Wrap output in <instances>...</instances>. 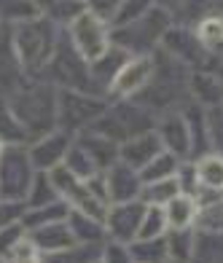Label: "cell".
Segmentation results:
<instances>
[{
  "instance_id": "6da1fadb",
  "label": "cell",
  "mask_w": 223,
  "mask_h": 263,
  "mask_svg": "<svg viewBox=\"0 0 223 263\" xmlns=\"http://www.w3.org/2000/svg\"><path fill=\"white\" fill-rule=\"evenodd\" d=\"M3 102L14 113L16 121L25 126V132L30 135V142L41 140L43 135L57 129V89L51 83L32 78Z\"/></svg>"
},
{
  "instance_id": "7a4b0ae2",
  "label": "cell",
  "mask_w": 223,
  "mask_h": 263,
  "mask_svg": "<svg viewBox=\"0 0 223 263\" xmlns=\"http://www.w3.org/2000/svg\"><path fill=\"white\" fill-rule=\"evenodd\" d=\"M60 35L62 30L51 25L46 16L11 30V43H14V51L30 81L41 78V73L46 70V65H49V59L57 49V43H60Z\"/></svg>"
},
{
  "instance_id": "3957f363",
  "label": "cell",
  "mask_w": 223,
  "mask_h": 263,
  "mask_svg": "<svg viewBox=\"0 0 223 263\" xmlns=\"http://www.w3.org/2000/svg\"><path fill=\"white\" fill-rule=\"evenodd\" d=\"M175 25L172 14L167 6L154 3L135 25H126L119 30H110V43L124 49L129 57H148L159 51V46L164 41V35L170 32V27Z\"/></svg>"
},
{
  "instance_id": "277c9868",
  "label": "cell",
  "mask_w": 223,
  "mask_h": 263,
  "mask_svg": "<svg viewBox=\"0 0 223 263\" xmlns=\"http://www.w3.org/2000/svg\"><path fill=\"white\" fill-rule=\"evenodd\" d=\"M41 81L51 83L57 91H81V94H95V97H102L97 91L95 81H91L89 73V62L78 57V51L73 49V43L67 41V32L62 30L60 43L49 59V65L41 73ZM108 100V97H105Z\"/></svg>"
},
{
  "instance_id": "5b68a950",
  "label": "cell",
  "mask_w": 223,
  "mask_h": 263,
  "mask_svg": "<svg viewBox=\"0 0 223 263\" xmlns=\"http://www.w3.org/2000/svg\"><path fill=\"white\" fill-rule=\"evenodd\" d=\"M154 129H156L154 113L145 110L143 105H137L135 100H121V102H110L105 116L89 132H97L100 137L116 142V145H124L126 140L154 132Z\"/></svg>"
},
{
  "instance_id": "8992f818",
  "label": "cell",
  "mask_w": 223,
  "mask_h": 263,
  "mask_svg": "<svg viewBox=\"0 0 223 263\" xmlns=\"http://www.w3.org/2000/svg\"><path fill=\"white\" fill-rule=\"evenodd\" d=\"M110 100L95 97V94L81 91H57V129L67 135H81L89 132L108 110Z\"/></svg>"
},
{
  "instance_id": "52a82bcc",
  "label": "cell",
  "mask_w": 223,
  "mask_h": 263,
  "mask_svg": "<svg viewBox=\"0 0 223 263\" xmlns=\"http://www.w3.org/2000/svg\"><path fill=\"white\" fill-rule=\"evenodd\" d=\"M65 32H67V41L73 43V49L78 51V57L89 65L110 49V27L100 22L95 14H89V6Z\"/></svg>"
},
{
  "instance_id": "ba28073f",
  "label": "cell",
  "mask_w": 223,
  "mask_h": 263,
  "mask_svg": "<svg viewBox=\"0 0 223 263\" xmlns=\"http://www.w3.org/2000/svg\"><path fill=\"white\" fill-rule=\"evenodd\" d=\"M35 170L30 164L27 148H6L0 153V199L25 201Z\"/></svg>"
},
{
  "instance_id": "9c48e42d",
  "label": "cell",
  "mask_w": 223,
  "mask_h": 263,
  "mask_svg": "<svg viewBox=\"0 0 223 263\" xmlns=\"http://www.w3.org/2000/svg\"><path fill=\"white\" fill-rule=\"evenodd\" d=\"M156 54V51H154ZM132 57L129 62L121 67V73L116 76L113 86L108 91L110 102H121V100H137L140 94L148 89V83L154 81L156 73V57Z\"/></svg>"
},
{
  "instance_id": "30bf717a",
  "label": "cell",
  "mask_w": 223,
  "mask_h": 263,
  "mask_svg": "<svg viewBox=\"0 0 223 263\" xmlns=\"http://www.w3.org/2000/svg\"><path fill=\"white\" fill-rule=\"evenodd\" d=\"M73 135H67L62 129H54L49 135H43L41 140H32L27 145V156H30V164L35 172H54L57 166L65 164V156L67 151L73 148Z\"/></svg>"
},
{
  "instance_id": "8fae6325",
  "label": "cell",
  "mask_w": 223,
  "mask_h": 263,
  "mask_svg": "<svg viewBox=\"0 0 223 263\" xmlns=\"http://www.w3.org/2000/svg\"><path fill=\"white\" fill-rule=\"evenodd\" d=\"M159 49L167 57H172L175 62H180L183 67H196V70H202V62H207V57H210L202 46H199L194 30L183 27V25L180 27L172 25L170 32L164 35V41H161Z\"/></svg>"
},
{
  "instance_id": "7c38bea8",
  "label": "cell",
  "mask_w": 223,
  "mask_h": 263,
  "mask_svg": "<svg viewBox=\"0 0 223 263\" xmlns=\"http://www.w3.org/2000/svg\"><path fill=\"white\" fill-rule=\"evenodd\" d=\"M143 215H145V204H143V201L110 204L108 207V218H105V231H108V239H110V242H119V245H132L137 239Z\"/></svg>"
},
{
  "instance_id": "4fadbf2b",
  "label": "cell",
  "mask_w": 223,
  "mask_h": 263,
  "mask_svg": "<svg viewBox=\"0 0 223 263\" xmlns=\"http://www.w3.org/2000/svg\"><path fill=\"white\" fill-rule=\"evenodd\" d=\"M102 180H105L108 204H129V201H140L143 180H140V172L129 170L126 164L116 161L108 172H102Z\"/></svg>"
},
{
  "instance_id": "5bb4252c",
  "label": "cell",
  "mask_w": 223,
  "mask_h": 263,
  "mask_svg": "<svg viewBox=\"0 0 223 263\" xmlns=\"http://www.w3.org/2000/svg\"><path fill=\"white\" fill-rule=\"evenodd\" d=\"M156 135L167 153L180 161H191V132L183 113H167L156 121Z\"/></svg>"
},
{
  "instance_id": "9a60e30c",
  "label": "cell",
  "mask_w": 223,
  "mask_h": 263,
  "mask_svg": "<svg viewBox=\"0 0 223 263\" xmlns=\"http://www.w3.org/2000/svg\"><path fill=\"white\" fill-rule=\"evenodd\" d=\"M30 78L14 51V43H11V27H3V32H0V97L8 100Z\"/></svg>"
},
{
  "instance_id": "2e32d148",
  "label": "cell",
  "mask_w": 223,
  "mask_h": 263,
  "mask_svg": "<svg viewBox=\"0 0 223 263\" xmlns=\"http://www.w3.org/2000/svg\"><path fill=\"white\" fill-rule=\"evenodd\" d=\"M161 151H164V145H161V140L154 129V132L137 135L132 140H126L124 145H119V161L126 164L129 170H135V172H143Z\"/></svg>"
},
{
  "instance_id": "e0dca14e",
  "label": "cell",
  "mask_w": 223,
  "mask_h": 263,
  "mask_svg": "<svg viewBox=\"0 0 223 263\" xmlns=\"http://www.w3.org/2000/svg\"><path fill=\"white\" fill-rule=\"evenodd\" d=\"M129 59H132V57H129L124 49H119V46L110 43V49L105 51L100 59H95V62L89 65L91 81H95V86H97V91L102 94V97H108V91H110V86H113L116 76L121 73V67L129 62Z\"/></svg>"
},
{
  "instance_id": "ac0fdd59",
  "label": "cell",
  "mask_w": 223,
  "mask_h": 263,
  "mask_svg": "<svg viewBox=\"0 0 223 263\" xmlns=\"http://www.w3.org/2000/svg\"><path fill=\"white\" fill-rule=\"evenodd\" d=\"M189 91L194 105L205 107V110L218 107L223 105V76L213 73V70H194L189 81Z\"/></svg>"
},
{
  "instance_id": "d6986e66",
  "label": "cell",
  "mask_w": 223,
  "mask_h": 263,
  "mask_svg": "<svg viewBox=\"0 0 223 263\" xmlns=\"http://www.w3.org/2000/svg\"><path fill=\"white\" fill-rule=\"evenodd\" d=\"M27 239L38 247L41 255H60L65 250L76 247V239L67 229V220L65 223H54V226H43L38 231H30Z\"/></svg>"
},
{
  "instance_id": "ffe728a7",
  "label": "cell",
  "mask_w": 223,
  "mask_h": 263,
  "mask_svg": "<svg viewBox=\"0 0 223 263\" xmlns=\"http://www.w3.org/2000/svg\"><path fill=\"white\" fill-rule=\"evenodd\" d=\"M76 145L95 161V166L100 172H108L110 166L119 161V145L100 137L97 132H81V135H76Z\"/></svg>"
},
{
  "instance_id": "44dd1931",
  "label": "cell",
  "mask_w": 223,
  "mask_h": 263,
  "mask_svg": "<svg viewBox=\"0 0 223 263\" xmlns=\"http://www.w3.org/2000/svg\"><path fill=\"white\" fill-rule=\"evenodd\" d=\"M161 212H164V220H167V231L194 229L199 215V199L189 194H178L167 207H161Z\"/></svg>"
},
{
  "instance_id": "7402d4cb",
  "label": "cell",
  "mask_w": 223,
  "mask_h": 263,
  "mask_svg": "<svg viewBox=\"0 0 223 263\" xmlns=\"http://www.w3.org/2000/svg\"><path fill=\"white\" fill-rule=\"evenodd\" d=\"M196 172L199 194H218L223 196V156L220 153H207V156L191 161Z\"/></svg>"
},
{
  "instance_id": "603a6c76",
  "label": "cell",
  "mask_w": 223,
  "mask_h": 263,
  "mask_svg": "<svg viewBox=\"0 0 223 263\" xmlns=\"http://www.w3.org/2000/svg\"><path fill=\"white\" fill-rule=\"evenodd\" d=\"M67 229L73 234L76 245H89V247H102L108 242V231H105V223L95 220V218H86L81 212L70 210L67 215Z\"/></svg>"
},
{
  "instance_id": "cb8c5ba5",
  "label": "cell",
  "mask_w": 223,
  "mask_h": 263,
  "mask_svg": "<svg viewBox=\"0 0 223 263\" xmlns=\"http://www.w3.org/2000/svg\"><path fill=\"white\" fill-rule=\"evenodd\" d=\"M199 215H196V234H223V196L218 194H199Z\"/></svg>"
},
{
  "instance_id": "d4e9b609",
  "label": "cell",
  "mask_w": 223,
  "mask_h": 263,
  "mask_svg": "<svg viewBox=\"0 0 223 263\" xmlns=\"http://www.w3.org/2000/svg\"><path fill=\"white\" fill-rule=\"evenodd\" d=\"M43 16V3L35 0H0V22L3 27H22Z\"/></svg>"
},
{
  "instance_id": "484cf974",
  "label": "cell",
  "mask_w": 223,
  "mask_h": 263,
  "mask_svg": "<svg viewBox=\"0 0 223 263\" xmlns=\"http://www.w3.org/2000/svg\"><path fill=\"white\" fill-rule=\"evenodd\" d=\"M194 35L207 54H223V16L220 14H205L196 22Z\"/></svg>"
},
{
  "instance_id": "4316f807",
  "label": "cell",
  "mask_w": 223,
  "mask_h": 263,
  "mask_svg": "<svg viewBox=\"0 0 223 263\" xmlns=\"http://www.w3.org/2000/svg\"><path fill=\"white\" fill-rule=\"evenodd\" d=\"M70 215V207L65 201H54L49 207H41V210H25V218H22V226H25V231H38L43 226H54V223H65Z\"/></svg>"
},
{
  "instance_id": "83f0119b",
  "label": "cell",
  "mask_w": 223,
  "mask_h": 263,
  "mask_svg": "<svg viewBox=\"0 0 223 263\" xmlns=\"http://www.w3.org/2000/svg\"><path fill=\"white\" fill-rule=\"evenodd\" d=\"M183 161L175 159L172 153L161 151L159 156L151 161L143 172H140V180H143V185H151V183H161V180H172V177H178Z\"/></svg>"
},
{
  "instance_id": "f1b7e54d",
  "label": "cell",
  "mask_w": 223,
  "mask_h": 263,
  "mask_svg": "<svg viewBox=\"0 0 223 263\" xmlns=\"http://www.w3.org/2000/svg\"><path fill=\"white\" fill-rule=\"evenodd\" d=\"M54 201H60V194L51 183V177L46 172H35L32 183H30V191L25 196V207L27 210H41V207H49Z\"/></svg>"
},
{
  "instance_id": "f546056e",
  "label": "cell",
  "mask_w": 223,
  "mask_h": 263,
  "mask_svg": "<svg viewBox=\"0 0 223 263\" xmlns=\"http://www.w3.org/2000/svg\"><path fill=\"white\" fill-rule=\"evenodd\" d=\"M164 242H167V260L191 263L194 245H196V229L167 231V234H164Z\"/></svg>"
},
{
  "instance_id": "4dcf8cb0",
  "label": "cell",
  "mask_w": 223,
  "mask_h": 263,
  "mask_svg": "<svg viewBox=\"0 0 223 263\" xmlns=\"http://www.w3.org/2000/svg\"><path fill=\"white\" fill-rule=\"evenodd\" d=\"M0 142L6 148H27L30 145V135L14 118V113L6 107L3 100H0Z\"/></svg>"
},
{
  "instance_id": "1f68e13d",
  "label": "cell",
  "mask_w": 223,
  "mask_h": 263,
  "mask_svg": "<svg viewBox=\"0 0 223 263\" xmlns=\"http://www.w3.org/2000/svg\"><path fill=\"white\" fill-rule=\"evenodd\" d=\"M86 11V3H78V0H54V3H43V16L57 27H70L73 22Z\"/></svg>"
},
{
  "instance_id": "d6a6232c",
  "label": "cell",
  "mask_w": 223,
  "mask_h": 263,
  "mask_svg": "<svg viewBox=\"0 0 223 263\" xmlns=\"http://www.w3.org/2000/svg\"><path fill=\"white\" fill-rule=\"evenodd\" d=\"M178 194H183V191H180V183H178V177H172V180H161V183L143 185L140 201H143L145 207H167Z\"/></svg>"
},
{
  "instance_id": "836d02e7",
  "label": "cell",
  "mask_w": 223,
  "mask_h": 263,
  "mask_svg": "<svg viewBox=\"0 0 223 263\" xmlns=\"http://www.w3.org/2000/svg\"><path fill=\"white\" fill-rule=\"evenodd\" d=\"M191 263H223V234H196Z\"/></svg>"
},
{
  "instance_id": "e575fe53",
  "label": "cell",
  "mask_w": 223,
  "mask_h": 263,
  "mask_svg": "<svg viewBox=\"0 0 223 263\" xmlns=\"http://www.w3.org/2000/svg\"><path fill=\"white\" fill-rule=\"evenodd\" d=\"M62 166H65V170H67L70 175H73V177H78L81 183H89L91 177L102 175V172L97 170V166H95V161H91V159L86 156V153L76 145V140H73V148L67 151V156H65V164H62Z\"/></svg>"
},
{
  "instance_id": "d590c367",
  "label": "cell",
  "mask_w": 223,
  "mask_h": 263,
  "mask_svg": "<svg viewBox=\"0 0 223 263\" xmlns=\"http://www.w3.org/2000/svg\"><path fill=\"white\" fill-rule=\"evenodd\" d=\"M167 234V220H164L161 207H145L143 223H140V231L135 242H151V239H161Z\"/></svg>"
},
{
  "instance_id": "8d00e7d4",
  "label": "cell",
  "mask_w": 223,
  "mask_h": 263,
  "mask_svg": "<svg viewBox=\"0 0 223 263\" xmlns=\"http://www.w3.org/2000/svg\"><path fill=\"white\" fill-rule=\"evenodd\" d=\"M129 250H132L135 263H164L167 260V242H164V236L151 239V242H132Z\"/></svg>"
},
{
  "instance_id": "74e56055",
  "label": "cell",
  "mask_w": 223,
  "mask_h": 263,
  "mask_svg": "<svg viewBox=\"0 0 223 263\" xmlns=\"http://www.w3.org/2000/svg\"><path fill=\"white\" fill-rule=\"evenodd\" d=\"M151 6H154V3H148V0H119V11H116V19H113L110 30L135 25V22L143 16Z\"/></svg>"
},
{
  "instance_id": "f35d334b",
  "label": "cell",
  "mask_w": 223,
  "mask_h": 263,
  "mask_svg": "<svg viewBox=\"0 0 223 263\" xmlns=\"http://www.w3.org/2000/svg\"><path fill=\"white\" fill-rule=\"evenodd\" d=\"M102 253V247H89V245H76L65 250L60 255H46V263H95Z\"/></svg>"
},
{
  "instance_id": "ab89813d",
  "label": "cell",
  "mask_w": 223,
  "mask_h": 263,
  "mask_svg": "<svg viewBox=\"0 0 223 263\" xmlns=\"http://www.w3.org/2000/svg\"><path fill=\"white\" fill-rule=\"evenodd\" d=\"M3 263H46V255L38 253V247H35L30 239H22V242L11 250L8 255L0 258Z\"/></svg>"
},
{
  "instance_id": "60d3db41",
  "label": "cell",
  "mask_w": 223,
  "mask_h": 263,
  "mask_svg": "<svg viewBox=\"0 0 223 263\" xmlns=\"http://www.w3.org/2000/svg\"><path fill=\"white\" fill-rule=\"evenodd\" d=\"M207 132H210V145L213 153L223 156V105L210 107L207 110Z\"/></svg>"
},
{
  "instance_id": "b9f144b4",
  "label": "cell",
  "mask_w": 223,
  "mask_h": 263,
  "mask_svg": "<svg viewBox=\"0 0 223 263\" xmlns=\"http://www.w3.org/2000/svg\"><path fill=\"white\" fill-rule=\"evenodd\" d=\"M100 260H102V263H135L129 245H119V242H110V239L102 245Z\"/></svg>"
},
{
  "instance_id": "7bdbcfd3",
  "label": "cell",
  "mask_w": 223,
  "mask_h": 263,
  "mask_svg": "<svg viewBox=\"0 0 223 263\" xmlns=\"http://www.w3.org/2000/svg\"><path fill=\"white\" fill-rule=\"evenodd\" d=\"M25 201H6L0 199V231L8 229V226L14 223H22V218H25Z\"/></svg>"
},
{
  "instance_id": "ee69618b",
  "label": "cell",
  "mask_w": 223,
  "mask_h": 263,
  "mask_svg": "<svg viewBox=\"0 0 223 263\" xmlns=\"http://www.w3.org/2000/svg\"><path fill=\"white\" fill-rule=\"evenodd\" d=\"M22 239H27V231H25V226L22 223H14V226H8V229L0 231V258L8 255L11 250H14Z\"/></svg>"
},
{
  "instance_id": "f6af8a7d",
  "label": "cell",
  "mask_w": 223,
  "mask_h": 263,
  "mask_svg": "<svg viewBox=\"0 0 223 263\" xmlns=\"http://www.w3.org/2000/svg\"><path fill=\"white\" fill-rule=\"evenodd\" d=\"M3 151H6V145H3V142H0V153H3Z\"/></svg>"
},
{
  "instance_id": "bcb514c9",
  "label": "cell",
  "mask_w": 223,
  "mask_h": 263,
  "mask_svg": "<svg viewBox=\"0 0 223 263\" xmlns=\"http://www.w3.org/2000/svg\"><path fill=\"white\" fill-rule=\"evenodd\" d=\"M164 263H178V260H164Z\"/></svg>"
},
{
  "instance_id": "7dc6e473",
  "label": "cell",
  "mask_w": 223,
  "mask_h": 263,
  "mask_svg": "<svg viewBox=\"0 0 223 263\" xmlns=\"http://www.w3.org/2000/svg\"><path fill=\"white\" fill-rule=\"evenodd\" d=\"M0 32H3V22H0Z\"/></svg>"
},
{
  "instance_id": "c3c4849f",
  "label": "cell",
  "mask_w": 223,
  "mask_h": 263,
  "mask_svg": "<svg viewBox=\"0 0 223 263\" xmlns=\"http://www.w3.org/2000/svg\"><path fill=\"white\" fill-rule=\"evenodd\" d=\"M95 263H102V260H100V258H97V260H95Z\"/></svg>"
},
{
  "instance_id": "681fc988",
  "label": "cell",
  "mask_w": 223,
  "mask_h": 263,
  "mask_svg": "<svg viewBox=\"0 0 223 263\" xmlns=\"http://www.w3.org/2000/svg\"><path fill=\"white\" fill-rule=\"evenodd\" d=\"M0 263H3V260H0Z\"/></svg>"
}]
</instances>
